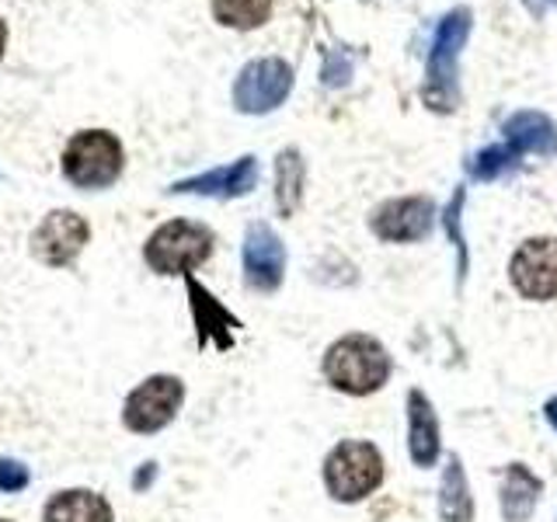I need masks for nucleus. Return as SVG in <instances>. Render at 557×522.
<instances>
[{"label": "nucleus", "instance_id": "obj_1", "mask_svg": "<svg viewBox=\"0 0 557 522\" xmlns=\"http://www.w3.org/2000/svg\"><path fill=\"white\" fill-rule=\"evenodd\" d=\"M394 356L370 331H345L324 348L321 356V380L335 394L345 397H373L391 383Z\"/></svg>", "mask_w": 557, "mask_h": 522}, {"label": "nucleus", "instance_id": "obj_2", "mask_svg": "<svg viewBox=\"0 0 557 522\" xmlns=\"http://www.w3.org/2000/svg\"><path fill=\"white\" fill-rule=\"evenodd\" d=\"M383 481H387V460L370 439H342L321 460L324 495L335 505H362L370 501Z\"/></svg>", "mask_w": 557, "mask_h": 522}, {"label": "nucleus", "instance_id": "obj_3", "mask_svg": "<svg viewBox=\"0 0 557 522\" xmlns=\"http://www.w3.org/2000/svg\"><path fill=\"white\" fill-rule=\"evenodd\" d=\"M470 25H474L470 8H453L443 14L440 28L432 35L422 101L440 115H449L460 109V52L467 46Z\"/></svg>", "mask_w": 557, "mask_h": 522}, {"label": "nucleus", "instance_id": "obj_4", "mask_svg": "<svg viewBox=\"0 0 557 522\" xmlns=\"http://www.w3.org/2000/svg\"><path fill=\"white\" fill-rule=\"evenodd\" d=\"M213 231L196 220H168L147 237L144 261L153 275H191L213 254Z\"/></svg>", "mask_w": 557, "mask_h": 522}, {"label": "nucleus", "instance_id": "obj_5", "mask_svg": "<svg viewBox=\"0 0 557 522\" xmlns=\"http://www.w3.org/2000/svg\"><path fill=\"white\" fill-rule=\"evenodd\" d=\"M122 167H126V150L109 129H81L63 147V178L84 191L115 185Z\"/></svg>", "mask_w": 557, "mask_h": 522}, {"label": "nucleus", "instance_id": "obj_6", "mask_svg": "<svg viewBox=\"0 0 557 522\" xmlns=\"http://www.w3.org/2000/svg\"><path fill=\"white\" fill-rule=\"evenodd\" d=\"M185 405V380L174 373H153L129 390L122 405V425L133 435L164 432Z\"/></svg>", "mask_w": 557, "mask_h": 522}, {"label": "nucleus", "instance_id": "obj_7", "mask_svg": "<svg viewBox=\"0 0 557 522\" xmlns=\"http://www.w3.org/2000/svg\"><path fill=\"white\" fill-rule=\"evenodd\" d=\"M509 286L527 303L557 300V237H527L509 258Z\"/></svg>", "mask_w": 557, "mask_h": 522}, {"label": "nucleus", "instance_id": "obj_8", "mask_svg": "<svg viewBox=\"0 0 557 522\" xmlns=\"http://www.w3.org/2000/svg\"><path fill=\"white\" fill-rule=\"evenodd\" d=\"M286 244L265 220L248 223L244 231V248H240V265H244V286L251 293L272 296L286 283Z\"/></svg>", "mask_w": 557, "mask_h": 522}, {"label": "nucleus", "instance_id": "obj_9", "mask_svg": "<svg viewBox=\"0 0 557 522\" xmlns=\"http://www.w3.org/2000/svg\"><path fill=\"white\" fill-rule=\"evenodd\" d=\"M293 91V66L278 57L251 60L234 80V109L240 115H269Z\"/></svg>", "mask_w": 557, "mask_h": 522}, {"label": "nucleus", "instance_id": "obj_10", "mask_svg": "<svg viewBox=\"0 0 557 522\" xmlns=\"http://www.w3.org/2000/svg\"><path fill=\"white\" fill-rule=\"evenodd\" d=\"M91 240V226L74 209H52V213L42 216V223L35 226L32 234V254L49 269H66L74 265L77 254L87 248Z\"/></svg>", "mask_w": 557, "mask_h": 522}, {"label": "nucleus", "instance_id": "obj_11", "mask_svg": "<svg viewBox=\"0 0 557 522\" xmlns=\"http://www.w3.org/2000/svg\"><path fill=\"white\" fill-rule=\"evenodd\" d=\"M435 226V202L429 196H397L370 213V231L383 244H418Z\"/></svg>", "mask_w": 557, "mask_h": 522}, {"label": "nucleus", "instance_id": "obj_12", "mask_svg": "<svg viewBox=\"0 0 557 522\" xmlns=\"http://www.w3.org/2000/svg\"><path fill=\"white\" fill-rule=\"evenodd\" d=\"M258 157L255 153H244L237 157L234 164H223L213 171H202V174H191V178L174 182L168 191L171 196H202V199H244L251 196L258 188Z\"/></svg>", "mask_w": 557, "mask_h": 522}, {"label": "nucleus", "instance_id": "obj_13", "mask_svg": "<svg viewBox=\"0 0 557 522\" xmlns=\"http://www.w3.org/2000/svg\"><path fill=\"white\" fill-rule=\"evenodd\" d=\"M405 418H408V460L418 470H432L443 460V425L432 397L422 387L408 390Z\"/></svg>", "mask_w": 557, "mask_h": 522}, {"label": "nucleus", "instance_id": "obj_14", "mask_svg": "<svg viewBox=\"0 0 557 522\" xmlns=\"http://www.w3.org/2000/svg\"><path fill=\"white\" fill-rule=\"evenodd\" d=\"M185 286H188V303H191V321H196V341H199V348L231 352L240 321L234 318V313H226L220 307L216 296L209 293V289H202L191 275H185Z\"/></svg>", "mask_w": 557, "mask_h": 522}, {"label": "nucleus", "instance_id": "obj_15", "mask_svg": "<svg viewBox=\"0 0 557 522\" xmlns=\"http://www.w3.org/2000/svg\"><path fill=\"white\" fill-rule=\"evenodd\" d=\"M540 498H544V481L536 477V470H530V463L512 460L502 467V481H498L502 522H530Z\"/></svg>", "mask_w": 557, "mask_h": 522}, {"label": "nucleus", "instance_id": "obj_16", "mask_svg": "<svg viewBox=\"0 0 557 522\" xmlns=\"http://www.w3.org/2000/svg\"><path fill=\"white\" fill-rule=\"evenodd\" d=\"M502 136L516 153H536V157H557V126L544 112L522 109L502 122Z\"/></svg>", "mask_w": 557, "mask_h": 522}, {"label": "nucleus", "instance_id": "obj_17", "mask_svg": "<svg viewBox=\"0 0 557 522\" xmlns=\"http://www.w3.org/2000/svg\"><path fill=\"white\" fill-rule=\"evenodd\" d=\"M435 512L443 522H474L478 515V501L470 492L467 481V467L457 452H449L440 474V492H435Z\"/></svg>", "mask_w": 557, "mask_h": 522}, {"label": "nucleus", "instance_id": "obj_18", "mask_svg": "<svg viewBox=\"0 0 557 522\" xmlns=\"http://www.w3.org/2000/svg\"><path fill=\"white\" fill-rule=\"evenodd\" d=\"M42 522H115V512L109 498L91 487H66L46 501Z\"/></svg>", "mask_w": 557, "mask_h": 522}, {"label": "nucleus", "instance_id": "obj_19", "mask_svg": "<svg viewBox=\"0 0 557 522\" xmlns=\"http://www.w3.org/2000/svg\"><path fill=\"white\" fill-rule=\"evenodd\" d=\"M307 188V161L296 147H286L275 153V209L278 216L289 220L300 213Z\"/></svg>", "mask_w": 557, "mask_h": 522}, {"label": "nucleus", "instance_id": "obj_20", "mask_svg": "<svg viewBox=\"0 0 557 522\" xmlns=\"http://www.w3.org/2000/svg\"><path fill=\"white\" fill-rule=\"evenodd\" d=\"M272 4L275 0H213V17L226 28L251 32L269 22Z\"/></svg>", "mask_w": 557, "mask_h": 522}, {"label": "nucleus", "instance_id": "obj_21", "mask_svg": "<svg viewBox=\"0 0 557 522\" xmlns=\"http://www.w3.org/2000/svg\"><path fill=\"white\" fill-rule=\"evenodd\" d=\"M519 167V153L509 144H495V147H484L478 153L467 157V174L474 182H498L502 174H509Z\"/></svg>", "mask_w": 557, "mask_h": 522}, {"label": "nucleus", "instance_id": "obj_22", "mask_svg": "<svg viewBox=\"0 0 557 522\" xmlns=\"http://www.w3.org/2000/svg\"><path fill=\"white\" fill-rule=\"evenodd\" d=\"M463 202H467V191H463V185H457V191H453V199L443 213L446 234L453 240V248H457V286L460 289L467 283V269H470V251H467V237H463Z\"/></svg>", "mask_w": 557, "mask_h": 522}, {"label": "nucleus", "instance_id": "obj_23", "mask_svg": "<svg viewBox=\"0 0 557 522\" xmlns=\"http://www.w3.org/2000/svg\"><path fill=\"white\" fill-rule=\"evenodd\" d=\"M28 481H32V470L22 460L0 457V492H4V495H17V492H25Z\"/></svg>", "mask_w": 557, "mask_h": 522}, {"label": "nucleus", "instance_id": "obj_24", "mask_svg": "<svg viewBox=\"0 0 557 522\" xmlns=\"http://www.w3.org/2000/svg\"><path fill=\"white\" fill-rule=\"evenodd\" d=\"M321 77H324L327 87H342V84H348V77H352V63H348V57H342V52L331 49L327 52V66H324Z\"/></svg>", "mask_w": 557, "mask_h": 522}, {"label": "nucleus", "instance_id": "obj_25", "mask_svg": "<svg viewBox=\"0 0 557 522\" xmlns=\"http://www.w3.org/2000/svg\"><path fill=\"white\" fill-rule=\"evenodd\" d=\"M153 477H157V463L150 460V463H144L133 474V492H147V487L153 484Z\"/></svg>", "mask_w": 557, "mask_h": 522}, {"label": "nucleus", "instance_id": "obj_26", "mask_svg": "<svg viewBox=\"0 0 557 522\" xmlns=\"http://www.w3.org/2000/svg\"><path fill=\"white\" fill-rule=\"evenodd\" d=\"M544 422L557 432V397H547L544 400Z\"/></svg>", "mask_w": 557, "mask_h": 522}, {"label": "nucleus", "instance_id": "obj_27", "mask_svg": "<svg viewBox=\"0 0 557 522\" xmlns=\"http://www.w3.org/2000/svg\"><path fill=\"white\" fill-rule=\"evenodd\" d=\"M4 46H8V22L0 17V57H4Z\"/></svg>", "mask_w": 557, "mask_h": 522}, {"label": "nucleus", "instance_id": "obj_28", "mask_svg": "<svg viewBox=\"0 0 557 522\" xmlns=\"http://www.w3.org/2000/svg\"><path fill=\"white\" fill-rule=\"evenodd\" d=\"M0 522H11V519H0Z\"/></svg>", "mask_w": 557, "mask_h": 522}]
</instances>
